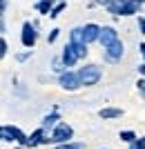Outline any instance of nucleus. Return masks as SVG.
Instances as JSON below:
<instances>
[{"label": "nucleus", "mask_w": 145, "mask_h": 149, "mask_svg": "<svg viewBox=\"0 0 145 149\" xmlns=\"http://www.w3.org/2000/svg\"><path fill=\"white\" fill-rule=\"evenodd\" d=\"M139 7H141L139 0H125V2L120 5L118 16H134V13H139Z\"/></svg>", "instance_id": "nucleus-9"}, {"label": "nucleus", "mask_w": 145, "mask_h": 149, "mask_svg": "<svg viewBox=\"0 0 145 149\" xmlns=\"http://www.w3.org/2000/svg\"><path fill=\"white\" fill-rule=\"evenodd\" d=\"M69 45H85V40H83V27H74L69 31Z\"/></svg>", "instance_id": "nucleus-13"}, {"label": "nucleus", "mask_w": 145, "mask_h": 149, "mask_svg": "<svg viewBox=\"0 0 145 149\" xmlns=\"http://www.w3.org/2000/svg\"><path fill=\"white\" fill-rule=\"evenodd\" d=\"M139 2H141V5H143V2H145V0H139Z\"/></svg>", "instance_id": "nucleus-29"}, {"label": "nucleus", "mask_w": 145, "mask_h": 149, "mask_svg": "<svg viewBox=\"0 0 145 149\" xmlns=\"http://www.w3.org/2000/svg\"><path fill=\"white\" fill-rule=\"evenodd\" d=\"M58 85L65 89V91H76L81 87V80H78V74L76 71H63L58 76Z\"/></svg>", "instance_id": "nucleus-3"}, {"label": "nucleus", "mask_w": 145, "mask_h": 149, "mask_svg": "<svg viewBox=\"0 0 145 149\" xmlns=\"http://www.w3.org/2000/svg\"><path fill=\"white\" fill-rule=\"evenodd\" d=\"M60 60H63V67H74L76 62H78V58H76V54H74V49H71L69 42L63 47V56H60Z\"/></svg>", "instance_id": "nucleus-8"}, {"label": "nucleus", "mask_w": 145, "mask_h": 149, "mask_svg": "<svg viewBox=\"0 0 145 149\" xmlns=\"http://www.w3.org/2000/svg\"><path fill=\"white\" fill-rule=\"evenodd\" d=\"M139 71H141V74L145 76V62H143V65H141V67H139Z\"/></svg>", "instance_id": "nucleus-28"}, {"label": "nucleus", "mask_w": 145, "mask_h": 149, "mask_svg": "<svg viewBox=\"0 0 145 149\" xmlns=\"http://www.w3.org/2000/svg\"><path fill=\"white\" fill-rule=\"evenodd\" d=\"M58 33H60V29H51V33L47 36V40H49V42H54V40L58 38Z\"/></svg>", "instance_id": "nucleus-21"}, {"label": "nucleus", "mask_w": 145, "mask_h": 149, "mask_svg": "<svg viewBox=\"0 0 145 149\" xmlns=\"http://www.w3.org/2000/svg\"><path fill=\"white\" fill-rule=\"evenodd\" d=\"M0 140H2V143H13V134L9 131V125L0 127Z\"/></svg>", "instance_id": "nucleus-16"}, {"label": "nucleus", "mask_w": 145, "mask_h": 149, "mask_svg": "<svg viewBox=\"0 0 145 149\" xmlns=\"http://www.w3.org/2000/svg\"><path fill=\"white\" fill-rule=\"evenodd\" d=\"M29 138V143H27V147H38V145H47L49 140H47V136H45V131L43 129H36L32 134V136H27Z\"/></svg>", "instance_id": "nucleus-10"}, {"label": "nucleus", "mask_w": 145, "mask_h": 149, "mask_svg": "<svg viewBox=\"0 0 145 149\" xmlns=\"http://www.w3.org/2000/svg\"><path fill=\"white\" fill-rule=\"evenodd\" d=\"M139 27H141V33H145V18L139 20Z\"/></svg>", "instance_id": "nucleus-24"}, {"label": "nucleus", "mask_w": 145, "mask_h": 149, "mask_svg": "<svg viewBox=\"0 0 145 149\" xmlns=\"http://www.w3.org/2000/svg\"><path fill=\"white\" fill-rule=\"evenodd\" d=\"M65 7H67V5H65V2H60V5H56V7H54V9H51V11H49V18H58V16H60V11H63Z\"/></svg>", "instance_id": "nucleus-19"}, {"label": "nucleus", "mask_w": 145, "mask_h": 149, "mask_svg": "<svg viewBox=\"0 0 145 149\" xmlns=\"http://www.w3.org/2000/svg\"><path fill=\"white\" fill-rule=\"evenodd\" d=\"M51 69H54V71H63V60H60V58H54V62H51Z\"/></svg>", "instance_id": "nucleus-20"}, {"label": "nucleus", "mask_w": 145, "mask_h": 149, "mask_svg": "<svg viewBox=\"0 0 145 149\" xmlns=\"http://www.w3.org/2000/svg\"><path fill=\"white\" fill-rule=\"evenodd\" d=\"M139 49H141V54H143V58H145V42H143V45H141Z\"/></svg>", "instance_id": "nucleus-27"}, {"label": "nucleus", "mask_w": 145, "mask_h": 149, "mask_svg": "<svg viewBox=\"0 0 145 149\" xmlns=\"http://www.w3.org/2000/svg\"><path fill=\"white\" fill-rule=\"evenodd\" d=\"M130 149H145V145H143V143H141L139 138H136V140H134V143H132V145H130Z\"/></svg>", "instance_id": "nucleus-22"}, {"label": "nucleus", "mask_w": 145, "mask_h": 149, "mask_svg": "<svg viewBox=\"0 0 145 149\" xmlns=\"http://www.w3.org/2000/svg\"><path fill=\"white\" fill-rule=\"evenodd\" d=\"M16 149H25V147H16Z\"/></svg>", "instance_id": "nucleus-30"}, {"label": "nucleus", "mask_w": 145, "mask_h": 149, "mask_svg": "<svg viewBox=\"0 0 145 149\" xmlns=\"http://www.w3.org/2000/svg\"><path fill=\"white\" fill-rule=\"evenodd\" d=\"M58 120H60V116H58L56 111L47 113V116L43 118V127H40V129H43V131H47V129H54V127L58 125Z\"/></svg>", "instance_id": "nucleus-11"}, {"label": "nucleus", "mask_w": 145, "mask_h": 149, "mask_svg": "<svg viewBox=\"0 0 145 149\" xmlns=\"http://www.w3.org/2000/svg\"><path fill=\"white\" fill-rule=\"evenodd\" d=\"M123 54H125V47H123L120 40H116V42H112L109 47H105V60L107 62H118L120 58H123Z\"/></svg>", "instance_id": "nucleus-5"}, {"label": "nucleus", "mask_w": 145, "mask_h": 149, "mask_svg": "<svg viewBox=\"0 0 145 149\" xmlns=\"http://www.w3.org/2000/svg\"><path fill=\"white\" fill-rule=\"evenodd\" d=\"M139 89H141V91L145 93V80H139Z\"/></svg>", "instance_id": "nucleus-26"}, {"label": "nucleus", "mask_w": 145, "mask_h": 149, "mask_svg": "<svg viewBox=\"0 0 145 149\" xmlns=\"http://www.w3.org/2000/svg\"><path fill=\"white\" fill-rule=\"evenodd\" d=\"M71 138H74V129L67 123H58L51 129V138H47V140L54 145H63V143H71Z\"/></svg>", "instance_id": "nucleus-2"}, {"label": "nucleus", "mask_w": 145, "mask_h": 149, "mask_svg": "<svg viewBox=\"0 0 145 149\" xmlns=\"http://www.w3.org/2000/svg\"><path fill=\"white\" fill-rule=\"evenodd\" d=\"M56 0H38V5H36V9L40 13H49L51 11V5H54Z\"/></svg>", "instance_id": "nucleus-14"}, {"label": "nucleus", "mask_w": 145, "mask_h": 149, "mask_svg": "<svg viewBox=\"0 0 145 149\" xmlns=\"http://www.w3.org/2000/svg\"><path fill=\"white\" fill-rule=\"evenodd\" d=\"M98 33H101V27H98V25H94V22L85 25V27H83V40H85V45L96 42V40H98Z\"/></svg>", "instance_id": "nucleus-7"}, {"label": "nucleus", "mask_w": 145, "mask_h": 149, "mask_svg": "<svg viewBox=\"0 0 145 149\" xmlns=\"http://www.w3.org/2000/svg\"><path fill=\"white\" fill-rule=\"evenodd\" d=\"M5 54H7V42L0 38V58H5Z\"/></svg>", "instance_id": "nucleus-23"}, {"label": "nucleus", "mask_w": 145, "mask_h": 149, "mask_svg": "<svg viewBox=\"0 0 145 149\" xmlns=\"http://www.w3.org/2000/svg\"><path fill=\"white\" fill-rule=\"evenodd\" d=\"M0 2H5V0H0Z\"/></svg>", "instance_id": "nucleus-31"}, {"label": "nucleus", "mask_w": 145, "mask_h": 149, "mask_svg": "<svg viewBox=\"0 0 145 149\" xmlns=\"http://www.w3.org/2000/svg\"><path fill=\"white\" fill-rule=\"evenodd\" d=\"M54 149H85L83 143H63V145H56Z\"/></svg>", "instance_id": "nucleus-18"}, {"label": "nucleus", "mask_w": 145, "mask_h": 149, "mask_svg": "<svg viewBox=\"0 0 145 149\" xmlns=\"http://www.w3.org/2000/svg\"><path fill=\"white\" fill-rule=\"evenodd\" d=\"M76 74H78V80H81V87H92V85H98V80L103 76V69L98 65H85Z\"/></svg>", "instance_id": "nucleus-1"}, {"label": "nucleus", "mask_w": 145, "mask_h": 149, "mask_svg": "<svg viewBox=\"0 0 145 149\" xmlns=\"http://www.w3.org/2000/svg\"><path fill=\"white\" fill-rule=\"evenodd\" d=\"M118 138L123 140V143L132 145L134 140H136V134H134V131H120V134H118Z\"/></svg>", "instance_id": "nucleus-17"}, {"label": "nucleus", "mask_w": 145, "mask_h": 149, "mask_svg": "<svg viewBox=\"0 0 145 149\" xmlns=\"http://www.w3.org/2000/svg\"><path fill=\"white\" fill-rule=\"evenodd\" d=\"M118 40V31L114 29V27H101V33H98V42L103 47H109L112 42Z\"/></svg>", "instance_id": "nucleus-6"}, {"label": "nucleus", "mask_w": 145, "mask_h": 149, "mask_svg": "<svg viewBox=\"0 0 145 149\" xmlns=\"http://www.w3.org/2000/svg\"><path fill=\"white\" fill-rule=\"evenodd\" d=\"M94 2H98V5H105V7H107L109 2H114V0H94Z\"/></svg>", "instance_id": "nucleus-25"}, {"label": "nucleus", "mask_w": 145, "mask_h": 149, "mask_svg": "<svg viewBox=\"0 0 145 149\" xmlns=\"http://www.w3.org/2000/svg\"><path fill=\"white\" fill-rule=\"evenodd\" d=\"M36 40H38L36 27H34L32 22H25V25H22V33H20V42L25 45V47H34Z\"/></svg>", "instance_id": "nucleus-4"}, {"label": "nucleus", "mask_w": 145, "mask_h": 149, "mask_svg": "<svg viewBox=\"0 0 145 149\" xmlns=\"http://www.w3.org/2000/svg\"><path fill=\"white\" fill-rule=\"evenodd\" d=\"M71 49H74V54H76L78 60L87 58V45H71Z\"/></svg>", "instance_id": "nucleus-15"}, {"label": "nucleus", "mask_w": 145, "mask_h": 149, "mask_svg": "<svg viewBox=\"0 0 145 149\" xmlns=\"http://www.w3.org/2000/svg\"><path fill=\"white\" fill-rule=\"evenodd\" d=\"M98 116H101L103 120H112V118H120L123 111H120V109H114V107H107V109H101Z\"/></svg>", "instance_id": "nucleus-12"}]
</instances>
